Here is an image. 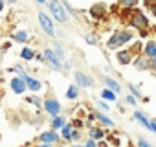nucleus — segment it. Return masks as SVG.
Segmentation results:
<instances>
[{
  "label": "nucleus",
  "mask_w": 156,
  "mask_h": 147,
  "mask_svg": "<svg viewBox=\"0 0 156 147\" xmlns=\"http://www.w3.org/2000/svg\"><path fill=\"white\" fill-rule=\"evenodd\" d=\"M130 41H132V31H129V30H118L107 41V48L108 50H118V48H121L123 44H127Z\"/></svg>",
  "instance_id": "f257e3e1"
},
{
  "label": "nucleus",
  "mask_w": 156,
  "mask_h": 147,
  "mask_svg": "<svg viewBox=\"0 0 156 147\" xmlns=\"http://www.w3.org/2000/svg\"><path fill=\"white\" fill-rule=\"evenodd\" d=\"M48 9L53 15V20H57V22H66L68 20V13H66L64 6L61 4V0H48Z\"/></svg>",
  "instance_id": "f03ea898"
},
{
  "label": "nucleus",
  "mask_w": 156,
  "mask_h": 147,
  "mask_svg": "<svg viewBox=\"0 0 156 147\" xmlns=\"http://www.w3.org/2000/svg\"><path fill=\"white\" fill-rule=\"evenodd\" d=\"M42 59L50 64V68H51V70H55V72H61V70H62V61L57 57V53H55L51 48H46V50H44Z\"/></svg>",
  "instance_id": "7ed1b4c3"
},
{
  "label": "nucleus",
  "mask_w": 156,
  "mask_h": 147,
  "mask_svg": "<svg viewBox=\"0 0 156 147\" xmlns=\"http://www.w3.org/2000/svg\"><path fill=\"white\" fill-rule=\"evenodd\" d=\"M37 19H39V24H41L42 31H44L48 37H55V28H53L51 19H50L44 11H39V13H37Z\"/></svg>",
  "instance_id": "20e7f679"
},
{
  "label": "nucleus",
  "mask_w": 156,
  "mask_h": 147,
  "mask_svg": "<svg viewBox=\"0 0 156 147\" xmlns=\"http://www.w3.org/2000/svg\"><path fill=\"white\" fill-rule=\"evenodd\" d=\"M130 26L134 28V30H145V28H149V19H147V15H143L141 11H134L132 13V17H130Z\"/></svg>",
  "instance_id": "39448f33"
},
{
  "label": "nucleus",
  "mask_w": 156,
  "mask_h": 147,
  "mask_svg": "<svg viewBox=\"0 0 156 147\" xmlns=\"http://www.w3.org/2000/svg\"><path fill=\"white\" fill-rule=\"evenodd\" d=\"M73 79H75V85L79 88H90L94 87V79L85 72H73Z\"/></svg>",
  "instance_id": "423d86ee"
},
{
  "label": "nucleus",
  "mask_w": 156,
  "mask_h": 147,
  "mask_svg": "<svg viewBox=\"0 0 156 147\" xmlns=\"http://www.w3.org/2000/svg\"><path fill=\"white\" fill-rule=\"evenodd\" d=\"M42 107H44V110H46L50 116H57V114H61V103H59L55 98H48V99H44V101H42Z\"/></svg>",
  "instance_id": "0eeeda50"
},
{
  "label": "nucleus",
  "mask_w": 156,
  "mask_h": 147,
  "mask_svg": "<svg viewBox=\"0 0 156 147\" xmlns=\"http://www.w3.org/2000/svg\"><path fill=\"white\" fill-rule=\"evenodd\" d=\"M59 138H61V134L55 132L53 129L39 134V142H42V143H55V142H59Z\"/></svg>",
  "instance_id": "6e6552de"
},
{
  "label": "nucleus",
  "mask_w": 156,
  "mask_h": 147,
  "mask_svg": "<svg viewBox=\"0 0 156 147\" xmlns=\"http://www.w3.org/2000/svg\"><path fill=\"white\" fill-rule=\"evenodd\" d=\"M103 85H105L107 88H110L114 94H119V92H121V83H119L118 79H114V77L103 76Z\"/></svg>",
  "instance_id": "1a4fd4ad"
},
{
  "label": "nucleus",
  "mask_w": 156,
  "mask_h": 147,
  "mask_svg": "<svg viewBox=\"0 0 156 147\" xmlns=\"http://www.w3.org/2000/svg\"><path fill=\"white\" fill-rule=\"evenodd\" d=\"M26 88H28V87H26V81H24V79H20V77H13V79H11V90H13L15 94H24Z\"/></svg>",
  "instance_id": "9d476101"
},
{
  "label": "nucleus",
  "mask_w": 156,
  "mask_h": 147,
  "mask_svg": "<svg viewBox=\"0 0 156 147\" xmlns=\"http://www.w3.org/2000/svg\"><path fill=\"white\" fill-rule=\"evenodd\" d=\"M116 59H118L119 64H129V63L132 61V52H129V50H119L118 55H116Z\"/></svg>",
  "instance_id": "9b49d317"
},
{
  "label": "nucleus",
  "mask_w": 156,
  "mask_h": 147,
  "mask_svg": "<svg viewBox=\"0 0 156 147\" xmlns=\"http://www.w3.org/2000/svg\"><path fill=\"white\" fill-rule=\"evenodd\" d=\"M24 81H26V87H28L31 92H39V90L42 88V85H41V81H39V79H33V77L26 76V77H24Z\"/></svg>",
  "instance_id": "f8f14e48"
},
{
  "label": "nucleus",
  "mask_w": 156,
  "mask_h": 147,
  "mask_svg": "<svg viewBox=\"0 0 156 147\" xmlns=\"http://www.w3.org/2000/svg\"><path fill=\"white\" fill-rule=\"evenodd\" d=\"M50 123H51V129H53V131H59V129H62V127L66 125V120H64V116L57 114V116H51Z\"/></svg>",
  "instance_id": "ddd939ff"
},
{
  "label": "nucleus",
  "mask_w": 156,
  "mask_h": 147,
  "mask_svg": "<svg viewBox=\"0 0 156 147\" xmlns=\"http://www.w3.org/2000/svg\"><path fill=\"white\" fill-rule=\"evenodd\" d=\"M134 66H136L138 70H147V68H151V61H149L145 55H140V57L134 59Z\"/></svg>",
  "instance_id": "4468645a"
},
{
  "label": "nucleus",
  "mask_w": 156,
  "mask_h": 147,
  "mask_svg": "<svg viewBox=\"0 0 156 147\" xmlns=\"http://www.w3.org/2000/svg\"><path fill=\"white\" fill-rule=\"evenodd\" d=\"M143 55H145L147 59H152V57L156 55V42H154V41H149V42L143 46Z\"/></svg>",
  "instance_id": "2eb2a0df"
},
{
  "label": "nucleus",
  "mask_w": 156,
  "mask_h": 147,
  "mask_svg": "<svg viewBox=\"0 0 156 147\" xmlns=\"http://www.w3.org/2000/svg\"><path fill=\"white\" fill-rule=\"evenodd\" d=\"M105 11H107L105 4H96V6L90 8V15H92L94 19H101V17L105 15Z\"/></svg>",
  "instance_id": "dca6fc26"
},
{
  "label": "nucleus",
  "mask_w": 156,
  "mask_h": 147,
  "mask_svg": "<svg viewBox=\"0 0 156 147\" xmlns=\"http://www.w3.org/2000/svg\"><path fill=\"white\" fill-rule=\"evenodd\" d=\"M134 120H136L141 127H145V129H149V125H151V120H149L141 110H136V112H134Z\"/></svg>",
  "instance_id": "f3484780"
},
{
  "label": "nucleus",
  "mask_w": 156,
  "mask_h": 147,
  "mask_svg": "<svg viewBox=\"0 0 156 147\" xmlns=\"http://www.w3.org/2000/svg\"><path fill=\"white\" fill-rule=\"evenodd\" d=\"M94 116H96V120H98L101 125H105V127H114V121H112L107 114H103V112H96Z\"/></svg>",
  "instance_id": "a211bd4d"
},
{
  "label": "nucleus",
  "mask_w": 156,
  "mask_h": 147,
  "mask_svg": "<svg viewBox=\"0 0 156 147\" xmlns=\"http://www.w3.org/2000/svg\"><path fill=\"white\" fill-rule=\"evenodd\" d=\"M103 136H105V131L103 129H99V127H90V131H88V138H92V140H103Z\"/></svg>",
  "instance_id": "6ab92c4d"
},
{
  "label": "nucleus",
  "mask_w": 156,
  "mask_h": 147,
  "mask_svg": "<svg viewBox=\"0 0 156 147\" xmlns=\"http://www.w3.org/2000/svg\"><path fill=\"white\" fill-rule=\"evenodd\" d=\"M79 98V87L77 85H72V87H68V90H66V99H77Z\"/></svg>",
  "instance_id": "aec40b11"
},
{
  "label": "nucleus",
  "mask_w": 156,
  "mask_h": 147,
  "mask_svg": "<svg viewBox=\"0 0 156 147\" xmlns=\"http://www.w3.org/2000/svg\"><path fill=\"white\" fill-rule=\"evenodd\" d=\"M13 39H15L17 42H26V41L30 39V35H28V31H26V30H19V31H15V33H13Z\"/></svg>",
  "instance_id": "412c9836"
},
{
  "label": "nucleus",
  "mask_w": 156,
  "mask_h": 147,
  "mask_svg": "<svg viewBox=\"0 0 156 147\" xmlns=\"http://www.w3.org/2000/svg\"><path fill=\"white\" fill-rule=\"evenodd\" d=\"M55 53H57V57L61 59V61H64V46H62V42H59V41H55L53 42V48H51Z\"/></svg>",
  "instance_id": "4be33fe9"
},
{
  "label": "nucleus",
  "mask_w": 156,
  "mask_h": 147,
  "mask_svg": "<svg viewBox=\"0 0 156 147\" xmlns=\"http://www.w3.org/2000/svg\"><path fill=\"white\" fill-rule=\"evenodd\" d=\"M72 132H73V129H72V125H64L62 129H61V138L62 140H72Z\"/></svg>",
  "instance_id": "5701e85b"
},
{
  "label": "nucleus",
  "mask_w": 156,
  "mask_h": 147,
  "mask_svg": "<svg viewBox=\"0 0 156 147\" xmlns=\"http://www.w3.org/2000/svg\"><path fill=\"white\" fill-rule=\"evenodd\" d=\"M101 99H107V101H116V94H114L110 88H103V90H101Z\"/></svg>",
  "instance_id": "b1692460"
},
{
  "label": "nucleus",
  "mask_w": 156,
  "mask_h": 147,
  "mask_svg": "<svg viewBox=\"0 0 156 147\" xmlns=\"http://www.w3.org/2000/svg\"><path fill=\"white\" fill-rule=\"evenodd\" d=\"M20 57H22L24 61H31V59L35 57V53H33V50H31V48H22V52H20Z\"/></svg>",
  "instance_id": "393cba45"
},
{
  "label": "nucleus",
  "mask_w": 156,
  "mask_h": 147,
  "mask_svg": "<svg viewBox=\"0 0 156 147\" xmlns=\"http://www.w3.org/2000/svg\"><path fill=\"white\" fill-rule=\"evenodd\" d=\"M119 6L125 8V9H132L138 6V0H119Z\"/></svg>",
  "instance_id": "a878e982"
},
{
  "label": "nucleus",
  "mask_w": 156,
  "mask_h": 147,
  "mask_svg": "<svg viewBox=\"0 0 156 147\" xmlns=\"http://www.w3.org/2000/svg\"><path fill=\"white\" fill-rule=\"evenodd\" d=\"M13 72H17L19 76L17 77H20V79H24L28 74H26V70H24V66H20V64H15V68H13Z\"/></svg>",
  "instance_id": "bb28decb"
},
{
  "label": "nucleus",
  "mask_w": 156,
  "mask_h": 147,
  "mask_svg": "<svg viewBox=\"0 0 156 147\" xmlns=\"http://www.w3.org/2000/svg\"><path fill=\"white\" fill-rule=\"evenodd\" d=\"M61 4L64 6V9H66V13H68V15H75V9L70 6V2H68V0H61Z\"/></svg>",
  "instance_id": "cd10ccee"
},
{
  "label": "nucleus",
  "mask_w": 156,
  "mask_h": 147,
  "mask_svg": "<svg viewBox=\"0 0 156 147\" xmlns=\"http://www.w3.org/2000/svg\"><path fill=\"white\" fill-rule=\"evenodd\" d=\"M129 88H130V94H132L136 99H138V98H141V92H140V88H138L136 85H132V83H130V85H129Z\"/></svg>",
  "instance_id": "c85d7f7f"
},
{
  "label": "nucleus",
  "mask_w": 156,
  "mask_h": 147,
  "mask_svg": "<svg viewBox=\"0 0 156 147\" xmlns=\"http://www.w3.org/2000/svg\"><path fill=\"white\" fill-rule=\"evenodd\" d=\"M125 103H127V105H130V107H134V105H136V98H134L132 94H129V96L125 98Z\"/></svg>",
  "instance_id": "c756f323"
},
{
  "label": "nucleus",
  "mask_w": 156,
  "mask_h": 147,
  "mask_svg": "<svg viewBox=\"0 0 156 147\" xmlns=\"http://www.w3.org/2000/svg\"><path fill=\"white\" fill-rule=\"evenodd\" d=\"M85 41H87L88 44H92V46H94V44H98V39H96L94 35H85Z\"/></svg>",
  "instance_id": "7c9ffc66"
},
{
  "label": "nucleus",
  "mask_w": 156,
  "mask_h": 147,
  "mask_svg": "<svg viewBox=\"0 0 156 147\" xmlns=\"http://www.w3.org/2000/svg\"><path fill=\"white\" fill-rule=\"evenodd\" d=\"M26 103H33V105H42V99H39V98H35V96H33V98H28V99H26Z\"/></svg>",
  "instance_id": "2f4dec72"
},
{
  "label": "nucleus",
  "mask_w": 156,
  "mask_h": 147,
  "mask_svg": "<svg viewBox=\"0 0 156 147\" xmlns=\"http://www.w3.org/2000/svg\"><path fill=\"white\" fill-rule=\"evenodd\" d=\"M138 147H152V145H151V142H147L145 138H140V140H138Z\"/></svg>",
  "instance_id": "473e14b6"
},
{
  "label": "nucleus",
  "mask_w": 156,
  "mask_h": 147,
  "mask_svg": "<svg viewBox=\"0 0 156 147\" xmlns=\"http://www.w3.org/2000/svg\"><path fill=\"white\" fill-rule=\"evenodd\" d=\"M98 107H99V109H101L103 112H107V110H108V105H107V103H105L103 99H101V101H98Z\"/></svg>",
  "instance_id": "72a5a7b5"
},
{
  "label": "nucleus",
  "mask_w": 156,
  "mask_h": 147,
  "mask_svg": "<svg viewBox=\"0 0 156 147\" xmlns=\"http://www.w3.org/2000/svg\"><path fill=\"white\" fill-rule=\"evenodd\" d=\"M85 147H98V142H96V140H92V138H88V140H87V143H85Z\"/></svg>",
  "instance_id": "f704fd0d"
},
{
  "label": "nucleus",
  "mask_w": 156,
  "mask_h": 147,
  "mask_svg": "<svg viewBox=\"0 0 156 147\" xmlns=\"http://www.w3.org/2000/svg\"><path fill=\"white\" fill-rule=\"evenodd\" d=\"M149 61H151V70L154 72V76H156V55H154L152 59H149Z\"/></svg>",
  "instance_id": "c9c22d12"
},
{
  "label": "nucleus",
  "mask_w": 156,
  "mask_h": 147,
  "mask_svg": "<svg viewBox=\"0 0 156 147\" xmlns=\"http://www.w3.org/2000/svg\"><path fill=\"white\" fill-rule=\"evenodd\" d=\"M149 131H152L156 134V120H151V125H149Z\"/></svg>",
  "instance_id": "e433bc0d"
},
{
  "label": "nucleus",
  "mask_w": 156,
  "mask_h": 147,
  "mask_svg": "<svg viewBox=\"0 0 156 147\" xmlns=\"http://www.w3.org/2000/svg\"><path fill=\"white\" fill-rule=\"evenodd\" d=\"M79 138H81V132L79 131H73L72 132V140H79Z\"/></svg>",
  "instance_id": "4c0bfd02"
},
{
  "label": "nucleus",
  "mask_w": 156,
  "mask_h": 147,
  "mask_svg": "<svg viewBox=\"0 0 156 147\" xmlns=\"http://www.w3.org/2000/svg\"><path fill=\"white\" fill-rule=\"evenodd\" d=\"M151 13L156 17V4H151Z\"/></svg>",
  "instance_id": "58836bf2"
},
{
  "label": "nucleus",
  "mask_w": 156,
  "mask_h": 147,
  "mask_svg": "<svg viewBox=\"0 0 156 147\" xmlns=\"http://www.w3.org/2000/svg\"><path fill=\"white\" fill-rule=\"evenodd\" d=\"M98 147H108V143H107V142H99Z\"/></svg>",
  "instance_id": "ea45409f"
},
{
  "label": "nucleus",
  "mask_w": 156,
  "mask_h": 147,
  "mask_svg": "<svg viewBox=\"0 0 156 147\" xmlns=\"http://www.w3.org/2000/svg\"><path fill=\"white\" fill-rule=\"evenodd\" d=\"M145 4H149V6L151 4H156V0H145Z\"/></svg>",
  "instance_id": "a19ab883"
},
{
  "label": "nucleus",
  "mask_w": 156,
  "mask_h": 147,
  "mask_svg": "<svg viewBox=\"0 0 156 147\" xmlns=\"http://www.w3.org/2000/svg\"><path fill=\"white\" fill-rule=\"evenodd\" d=\"M35 2H37V4H46L48 0H35Z\"/></svg>",
  "instance_id": "79ce46f5"
},
{
  "label": "nucleus",
  "mask_w": 156,
  "mask_h": 147,
  "mask_svg": "<svg viewBox=\"0 0 156 147\" xmlns=\"http://www.w3.org/2000/svg\"><path fill=\"white\" fill-rule=\"evenodd\" d=\"M4 9V0H0V11Z\"/></svg>",
  "instance_id": "37998d69"
},
{
  "label": "nucleus",
  "mask_w": 156,
  "mask_h": 147,
  "mask_svg": "<svg viewBox=\"0 0 156 147\" xmlns=\"http://www.w3.org/2000/svg\"><path fill=\"white\" fill-rule=\"evenodd\" d=\"M39 147H51V143H42V145H39Z\"/></svg>",
  "instance_id": "c03bdc74"
},
{
  "label": "nucleus",
  "mask_w": 156,
  "mask_h": 147,
  "mask_svg": "<svg viewBox=\"0 0 156 147\" xmlns=\"http://www.w3.org/2000/svg\"><path fill=\"white\" fill-rule=\"evenodd\" d=\"M6 2H9V4H17V0H6Z\"/></svg>",
  "instance_id": "a18cd8bd"
},
{
  "label": "nucleus",
  "mask_w": 156,
  "mask_h": 147,
  "mask_svg": "<svg viewBox=\"0 0 156 147\" xmlns=\"http://www.w3.org/2000/svg\"><path fill=\"white\" fill-rule=\"evenodd\" d=\"M72 147H85V145H79V143H73Z\"/></svg>",
  "instance_id": "49530a36"
},
{
  "label": "nucleus",
  "mask_w": 156,
  "mask_h": 147,
  "mask_svg": "<svg viewBox=\"0 0 156 147\" xmlns=\"http://www.w3.org/2000/svg\"><path fill=\"white\" fill-rule=\"evenodd\" d=\"M2 52H4V48H0V57H2Z\"/></svg>",
  "instance_id": "de8ad7c7"
}]
</instances>
